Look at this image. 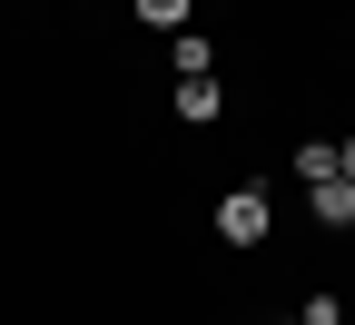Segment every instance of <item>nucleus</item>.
<instances>
[{
	"label": "nucleus",
	"mask_w": 355,
	"mask_h": 325,
	"mask_svg": "<svg viewBox=\"0 0 355 325\" xmlns=\"http://www.w3.org/2000/svg\"><path fill=\"white\" fill-rule=\"evenodd\" d=\"M207 227H217V247H266L277 237V207H266V188H227Z\"/></svg>",
	"instance_id": "f257e3e1"
},
{
	"label": "nucleus",
	"mask_w": 355,
	"mask_h": 325,
	"mask_svg": "<svg viewBox=\"0 0 355 325\" xmlns=\"http://www.w3.org/2000/svg\"><path fill=\"white\" fill-rule=\"evenodd\" d=\"M168 99H178V128H217V118H227V89H217V79H178Z\"/></svg>",
	"instance_id": "f03ea898"
},
{
	"label": "nucleus",
	"mask_w": 355,
	"mask_h": 325,
	"mask_svg": "<svg viewBox=\"0 0 355 325\" xmlns=\"http://www.w3.org/2000/svg\"><path fill=\"white\" fill-rule=\"evenodd\" d=\"M306 217H316L326 237H336V227H355V188H345V177H326V188H306Z\"/></svg>",
	"instance_id": "7ed1b4c3"
},
{
	"label": "nucleus",
	"mask_w": 355,
	"mask_h": 325,
	"mask_svg": "<svg viewBox=\"0 0 355 325\" xmlns=\"http://www.w3.org/2000/svg\"><path fill=\"white\" fill-rule=\"evenodd\" d=\"M168 69H178V79H217V39H207V30H178Z\"/></svg>",
	"instance_id": "20e7f679"
},
{
	"label": "nucleus",
	"mask_w": 355,
	"mask_h": 325,
	"mask_svg": "<svg viewBox=\"0 0 355 325\" xmlns=\"http://www.w3.org/2000/svg\"><path fill=\"white\" fill-rule=\"evenodd\" d=\"M198 20V0H139V30H158V39H178Z\"/></svg>",
	"instance_id": "39448f33"
},
{
	"label": "nucleus",
	"mask_w": 355,
	"mask_h": 325,
	"mask_svg": "<svg viewBox=\"0 0 355 325\" xmlns=\"http://www.w3.org/2000/svg\"><path fill=\"white\" fill-rule=\"evenodd\" d=\"M286 168H296V177H306V188H326V177H345V168H336V148H326V138H306V148H296V158H286Z\"/></svg>",
	"instance_id": "423d86ee"
},
{
	"label": "nucleus",
	"mask_w": 355,
	"mask_h": 325,
	"mask_svg": "<svg viewBox=\"0 0 355 325\" xmlns=\"http://www.w3.org/2000/svg\"><path fill=\"white\" fill-rule=\"evenodd\" d=\"M336 168H345V188H355V138H345V148H336Z\"/></svg>",
	"instance_id": "0eeeda50"
},
{
	"label": "nucleus",
	"mask_w": 355,
	"mask_h": 325,
	"mask_svg": "<svg viewBox=\"0 0 355 325\" xmlns=\"http://www.w3.org/2000/svg\"><path fill=\"white\" fill-rule=\"evenodd\" d=\"M296 325H306V315H296Z\"/></svg>",
	"instance_id": "6e6552de"
},
{
	"label": "nucleus",
	"mask_w": 355,
	"mask_h": 325,
	"mask_svg": "<svg viewBox=\"0 0 355 325\" xmlns=\"http://www.w3.org/2000/svg\"><path fill=\"white\" fill-rule=\"evenodd\" d=\"M345 325H355V315H345Z\"/></svg>",
	"instance_id": "1a4fd4ad"
}]
</instances>
